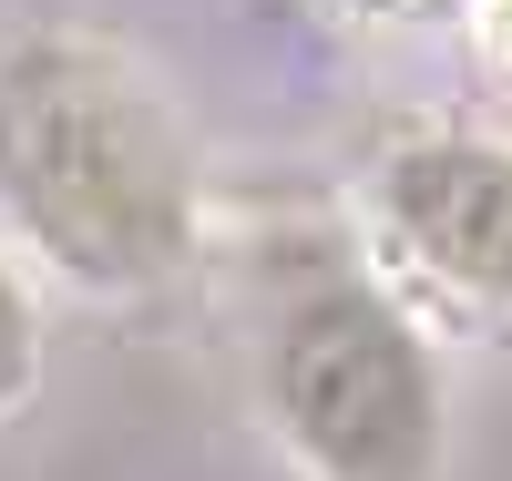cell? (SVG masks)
I'll return each instance as SVG.
<instances>
[{
    "mask_svg": "<svg viewBox=\"0 0 512 481\" xmlns=\"http://www.w3.org/2000/svg\"><path fill=\"white\" fill-rule=\"evenodd\" d=\"M0 195L93 287H144L195 236V174L164 103L82 41L0 62Z\"/></svg>",
    "mask_w": 512,
    "mask_h": 481,
    "instance_id": "1",
    "label": "cell"
},
{
    "mask_svg": "<svg viewBox=\"0 0 512 481\" xmlns=\"http://www.w3.org/2000/svg\"><path fill=\"white\" fill-rule=\"evenodd\" d=\"M379 215L431 277L512 297V154L492 144H410L379 174Z\"/></svg>",
    "mask_w": 512,
    "mask_h": 481,
    "instance_id": "3",
    "label": "cell"
},
{
    "mask_svg": "<svg viewBox=\"0 0 512 481\" xmlns=\"http://www.w3.org/2000/svg\"><path fill=\"white\" fill-rule=\"evenodd\" d=\"M267 389L318 481H431L441 461V379L410 318L369 287H318L277 328Z\"/></svg>",
    "mask_w": 512,
    "mask_h": 481,
    "instance_id": "2",
    "label": "cell"
},
{
    "mask_svg": "<svg viewBox=\"0 0 512 481\" xmlns=\"http://www.w3.org/2000/svg\"><path fill=\"white\" fill-rule=\"evenodd\" d=\"M492 41H502V62H512V0H492Z\"/></svg>",
    "mask_w": 512,
    "mask_h": 481,
    "instance_id": "5",
    "label": "cell"
},
{
    "mask_svg": "<svg viewBox=\"0 0 512 481\" xmlns=\"http://www.w3.org/2000/svg\"><path fill=\"white\" fill-rule=\"evenodd\" d=\"M31 389V297H21V277L0 267V410H11Z\"/></svg>",
    "mask_w": 512,
    "mask_h": 481,
    "instance_id": "4",
    "label": "cell"
}]
</instances>
